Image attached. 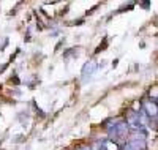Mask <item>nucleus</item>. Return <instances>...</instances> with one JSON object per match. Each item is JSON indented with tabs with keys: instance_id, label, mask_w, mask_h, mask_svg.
<instances>
[{
	"instance_id": "f257e3e1",
	"label": "nucleus",
	"mask_w": 158,
	"mask_h": 150,
	"mask_svg": "<svg viewBox=\"0 0 158 150\" xmlns=\"http://www.w3.org/2000/svg\"><path fill=\"white\" fill-rule=\"evenodd\" d=\"M142 111L146 112V115L149 117V120L156 119V117H158V104H156L155 101L146 100V101L142 103Z\"/></svg>"
},
{
	"instance_id": "f03ea898",
	"label": "nucleus",
	"mask_w": 158,
	"mask_h": 150,
	"mask_svg": "<svg viewBox=\"0 0 158 150\" xmlns=\"http://www.w3.org/2000/svg\"><path fill=\"white\" fill-rule=\"evenodd\" d=\"M125 148H128V150H146L147 148V142L144 139H131L125 145Z\"/></svg>"
},
{
	"instance_id": "7ed1b4c3",
	"label": "nucleus",
	"mask_w": 158,
	"mask_h": 150,
	"mask_svg": "<svg viewBox=\"0 0 158 150\" xmlns=\"http://www.w3.org/2000/svg\"><path fill=\"white\" fill-rule=\"evenodd\" d=\"M95 70H97V63H95V62H89V63H85L84 70H82V79L87 81V77H90L92 74H94Z\"/></svg>"
},
{
	"instance_id": "20e7f679",
	"label": "nucleus",
	"mask_w": 158,
	"mask_h": 150,
	"mask_svg": "<svg viewBox=\"0 0 158 150\" xmlns=\"http://www.w3.org/2000/svg\"><path fill=\"white\" fill-rule=\"evenodd\" d=\"M79 150H85V148H79Z\"/></svg>"
}]
</instances>
